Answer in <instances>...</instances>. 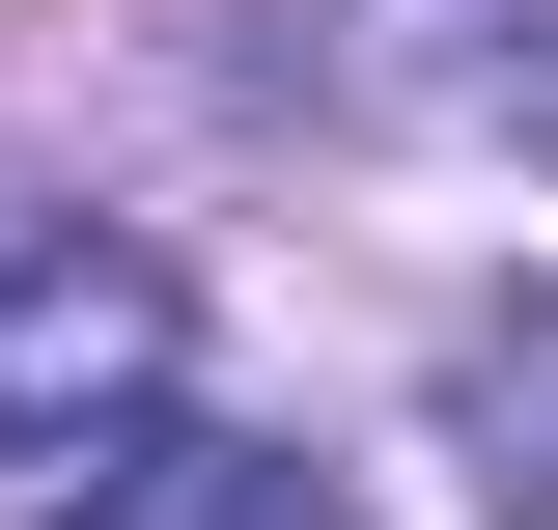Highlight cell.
<instances>
[{
    "instance_id": "cell-1",
    "label": "cell",
    "mask_w": 558,
    "mask_h": 530,
    "mask_svg": "<svg viewBox=\"0 0 558 530\" xmlns=\"http://www.w3.org/2000/svg\"><path fill=\"white\" fill-rule=\"evenodd\" d=\"M168 335H196V279L140 252V224L0 196V447H112V419H168Z\"/></svg>"
},
{
    "instance_id": "cell-2",
    "label": "cell",
    "mask_w": 558,
    "mask_h": 530,
    "mask_svg": "<svg viewBox=\"0 0 558 530\" xmlns=\"http://www.w3.org/2000/svg\"><path fill=\"white\" fill-rule=\"evenodd\" d=\"M57 530H336V474H307V447H252V419H112Z\"/></svg>"
},
{
    "instance_id": "cell-3",
    "label": "cell",
    "mask_w": 558,
    "mask_h": 530,
    "mask_svg": "<svg viewBox=\"0 0 558 530\" xmlns=\"http://www.w3.org/2000/svg\"><path fill=\"white\" fill-rule=\"evenodd\" d=\"M447 447L558 530V308H475V335H447Z\"/></svg>"
},
{
    "instance_id": "cell-4",
    "label": "cell",
    "mask_w": 558,
    "mask_h": 530,
    "mask_svg": "<svg viewBox=\"0 0 558 530\" xmlns=\"http://www.w3.org/2000/svg\"><path fill=\"white\" fill-rule=\"evenodd\" d=\"M475 140H558V57H475Z\"/></svg>"
}]
</instances>
